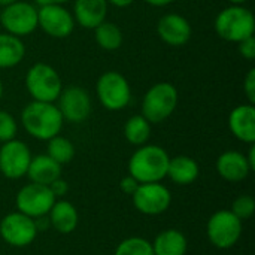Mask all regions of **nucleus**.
Here are the masks:
<instances>
[{"instance_id":"obj_1","label":"nucleus","mask_w":255,"mask_h":255,"mask_svg":"<svg viewBox=\"0 0 255 255\" xmlns=\"http://www.w3.org/2000/svg\"><path fill=\"white\" fill-rule=\"evenodd\" d=\"M21 123L24 130L34 139L49 140L60 134L64 118L54 103L30 102L21 112Z\"/></svg>"},{"instance_id":"obj_2","label":"nucleus","mask_w":255,"mask_h":255,"mask_svg":"<svg viewBox=\"0 0 255 255\" xmlns=\"http://www.w3.org/2000/svg\"><path fill=\"white\" fill-rule=\"evenodd\" d=\"M169 154L158 145H142L128 160V173L139 184L160 182L167 175Z\"/></svg>"},{"instance_id":"obj_3","label":"nucleus","mask_w":255,"mask_h":255,"mask_svg":"<svg viewBox=\"0 0 255 255\" xmlns=\"http://www.w3.org/2000/svg\"><path fill=\"white\" fill-rule=\"evenodd\" d=\"M214 27L221 39L239 43L241 40L254 36V13L244 4H230L217 15Z\"/></svg>"},{"instance_id":"obj_4","label":"nucleus","mask_w":255,"mask_h":255,"mask_svg":"<svg viewBox=\"0 0 255 255\" xmlns=\"http://www.w3.org/2000/svg\"><path fill=\"white\" fill-rule=\"evenodd\" d=\"M25 88L33 100L54 103L63 91V82L52 66L46 63H36L25 75Z\"/></svg>"},{"instance_id":"obj_5","label":"nucleus","mask_w":255,"mask_h":255,"mask_svg":"<svg viewBox=\"0 0 255 255\" xmlns=\"http://www.w3.org/2000/svg\"><path fill=\"white\" fill-rule=\"evenodd\" d=\"M178 106V90L170 82L154 84L143 96L142 115L151 123L158 124L167 120Z\"/></svg>"},{"instance_id":"obj_6","label":"nucleus","mask_w":255,"mask_h":255,"mask_svg":"<svg viewBox=\"0 0 255 255\" xmlns=\"http://www.w3.org/2000/svg\"><path fill=\"white\" fill-rule=\"evenodd\" d=\"M96 93L105 109L117 112L128 106L131 100V88L128 81L120 72H105L96 84Z\"/></svg>"},{"instance_id":"obj_7","label":"nucleus","mask_w":255,"mask_h":255,"mask_svg":"<svg viewBox=\"0 0 255 255\" xmlns=\"http://www.w3.org/2000/svg\"><path fill=\"white\" fill-rule=\"evenodd\" d=\"M0 24L6 33L22 37L37 28V7L33 3L16 0L0 10Z\"/></svg>"},{"instance_id":"obj_8","label":"nucleus","mask_w":255,"mask_h":255,"mask_svg":"<svg viewBox=\"0 0 255 255\" xmlns=\"http://www.w3.org/2000/svg\"><path fill=\"white\" fill-rule=\"evenodd\" d=\"M242 221L227 209L215 212L208 221V238L218 250H229L238 244L242 236Z\"/></svg>"},{"instance_id":"obj_9","label":"nucleus","mask_w":255,"mask_h":255,"mask_svg":"<svg viewBox=\"0 0 255 255\" xmlns=\"http://www.w3.org/2000/svg\"><path fill=\"white\" fill-rule=\"evenodd\" d=\"M55 200L57 199L54 197L48 185L30 182L18 191L15 203L18 212L34 220L37 217L48 215Z\"/></svg>"},{"instance_id":"obj_10","label":"nucleus","mask_w":255,"mask_h":255,"mask_svg":"<svg viewBox=\"0 0 255 255\" xmlns=\"http://www.w3.org/2000/svg\"><path fill=\"white\" fill-rule=\"evenodd\" d=\"M37 236L34 220L21 214L12 212L0 221V238L10 247L24 248L33 244Z\"/></svg>"},{"instance_id":"obj_11","label":"nucleus","mask_w":255,"mask_h":255,"mask_svg":"<svg viewBox=\"0 0 255 255\" xmlns=\"http://www.w3.org/2000/svg\"><path fill=\"white\" fill-rule=\"evenodd\" d=\"M73 13L63 4H46L37 7V27L54 39H64L75 28Z\"/></svg>"},{"instance_id":"obj_12","label":"nucleus","mask_w":255,"mask_h":255,"mask_svg":"<svg viewBox=\"0 0 255 255\" xmlns=\"http://www.w3.org/2000/svg\"><path fill=\"white\" fill-rule=\"evenodd\" d=\"M134 208L143 215H160L166 212L172 203V194L167 187L160 182L139 184L131 196Z\"/></svg>"},{"instance_id":"obj_13","label":"nucleus","mask_w":255,"mask_h":255,"mask_svg":"<svg viewBox=\"0 0 255 255\" xmlns=\"http://www.w3.org/2000/svg\"><path fill=\"white\" fill-rule=\"evenodd\" d=\"M31 161L30 148L22 142L12 139L0 148V172L7 179H19L25 176Z\"/></svg>"},{"instance_id":"obj_14","label":"nucleus","mask_w":255,"mask_h":255,"mask_svg":"<svg viewBox=\"0 0 255 255\" xmlns=\"http://www.w3.org/2000/svg\"><path fill=\"white\" fill-rule=\"evenodd\" d=\"M58 111L69 123H84L91 114V99L88 93L76 85L63 88L57 99Z\"/></svg>"},{"instance_id":"obj_15","label":"nucleus","mask_w":255,"mask_h":255,"mask_svg":"<svg viewBox=\"0 0 255 255\" xmlns=\"http://www.w3.org/2000/svg\"><path fill=\"white\" fill-rule=\"evenodd\" d=\"M191 24L179 13H166L157 22V34L170 46H182L191 39Z\"/></svg>"},{"instance_id":"obj_16","label":"nucleus","mask_w":255,"mask_h":255,"mask_svg":"<svg viewBox=\"0 0 255 255\" xmlns=\"http://www.w3.org/2000/svg\"><path fill=\"white\" fill-rule=\"evenodd\" d=\"M229 128L236 139L245 143L255 142V108L251 103L236 106L229 117Z\"/></svg>"},{"instance_id":"obj_17","label":"nucleus","mask_w":255,"mask_h":255,"mask_svg":"<svg viewBox=\"0 0 255 255\" xmlns=\"http://www.w3.org/2000/svg\"><path fill=\"white\" fill-rule=\"evenodd\" d=\"M218 175L229 182H241L253 172L245 154L239 151H226L217 160Z\"/></svg>"},{"instance_id":"obj_18","label":"nucleus","mask_w":255,"mask_h":255,"mask_svg":"<svg viewBox=\"0 0 255 255\" xmlns=\"http://www.w3.org/2000/svg\"><path fill=\"white\" fill-rule=\"evenodd\" d=\"M108 0H75L73 18L84 28H96L106 21Z\"/></svg>"},{"instance_id":"obj_19","label":"nucleus","mask_w":255,"mask_h":255,"mask_svg":"<svg viewBox=\"0 0 255 255\" xmlns=\"http://www.w3.org/2000/svg\"><path fill=\"white\" fill-rule=\"evenodd\" d=\"M28 179L34 184L49 185L61 176V164L52 160L48 154L31 157L30 166L27 169Z\"/></svg>"},{"instance_id":"obj_20","label":"nucleus","mask_w":255,"mask_h":255,"mask_svg":"<svg viewBox=\"0 0 255 255\" xmlns=\"http://www.w3.org/2000/svg\"><path fill=\"white\" fill-rule=\"evenodd\" d=\"M48 218L51 223V227L57 230L61 235L72 233L79 221V215L76 208L67 202V200H55L51 211L48 212Z\"/></svg>"},{"instance_id":"obj_21","label":"nucleus","mask_w":255,"mask_h":255,"mask_svg":"<svg viewBox=\"0 0 255 255\" xmlns=\"http://www.w3.org/2000/svg\"><path fill=\"white\" fill-rule=\"evenodd\" d=\"M199 173L200 167L194 158L188 155H176L169 160L166 176L178 185H190L199 178Z\"/></svg>"},{"instance_id":"obj_22","label":"nucleus","mask_w":255,"mask_h":255,"mask_svg":"<svg viewBox=\"0 0 255 255\" xmlns=\"http://www.w3.org/2000/svg\"><path fill=\"white\" fill-rule=\"evenodd\" d=\"M152 251L154 255H185L188 242L184 233L175 229L163 230L154 239Z\"/></svg>"},{"instance_id":"obj_23","label":"nucleus","mask_w":255,"mask_h":255,"mask_svg":"<svg viewBox=\"0 0 255 255\" xmlns=\"http://www.w3.org/2000/svg\"><path fill=\"white\" fill-rule=\"evenodd\" d=\"M25 55V45L21 37L0 33V69H10L15 67L22 61Z\"/></svg>"},{"instance_id":"obj_24","label":"nucleus","mask_w":255,"mask_h":255,"mask_svg":"<svg viewBox=\"0 0 255 255\" xmlns=\"http://www.w3.org/2000/svg\"><path fill=\"white\" fill-rule=\"evenodd\" d=\"M93 30L97 45L105 51H117L123 45V31L117 24L111 21H103Z\"/></svg>"},{"instance_id":"obj_25","label":"nucleus","mask_w":255,"mask_h":255,"mask_svg":"<svg viewBox=\"0 0 255 255\" xmlns=\"http://www.w3.org/2000/svg\"><path fill=\"white\" fill-rule=\"evenodd\" d=\"M124 136L128 143L134 146H142L148 142L151 136V123L142 114L133 115L127 120L124 126Z\"/></svg>"},{"instance_id":"obj_26","label":"nucleus","mask_w":255,"mask_h":255,"mask_svg":"<svg viewBox=\"0 0 255 255\" xmlns=\"http://www.w3.org/2000/svg\"><path fill=\"white\" fill-rule=\"evenodd\" d=\"M52 160H55L58 164H67L73 160L75 157V146L73 143L60 134L54 136L52 139L48 140V152H46Z\"/></svg>"},{"instance_id":"obj_27","label":"nucleus","mask_w":255,"mask_h":255,"mask_svg":"<svg viewBox=\"0 0 255 255\" xmlns=\"http://www.w3.org/2000/svg\"><path fill=\"white\" fill-rule=\"evenodd\" d=\"M114 255H154L152 245L143 238H127L118 244Z\"/></svg>"},{"instance_id":"obj_28","label":"nucleus","mask_w":255,"mask_h":255,"mask_svg":"<svg viewBox=\"0 0 255 255\" xmlns=\"http://www.w3.org/2000/svg\"><path fill=\"white\" fill-rule=\"evenodd\" d=\"M241 221L244 220H248L254 215L255 212V200L254 197L245 194V196H239L233 205H232V209H230Z\"/></svg>"},{"instance_id":"obj_29","label":"nucleus","mask_w":255,"mask_h":255,"mask_svg":"<svg viewBox=\"0 0 255 255\" xmlns=\"http://www.w3.org/2000/svg\"><path fill=\"white\" fill-rule=\"evenodd\" d=\"M16 131H18V126L15 118L6 111H0V142L4 143L15 139Z\"/></svg>"},{"instance_id":"obj_30","label":"nucleus","mask_w":255,"mask_h":255,"mask_svg":"<svg viewBox=\"0 0 255 255\" xmlns=\"http://www.w3.org/2000/svg\"><path fill=\"white\" fill-rule=\"evenodd\" d=\"M239 52L244 58L253 61L255 58V37L254 36H250L244 40H241L239 43Z\"/></svg>"},{"instance_id":"obj_31","label":"nucleus","mask_w":255,"mask_h":255,"mask_svg":"<svg viewBox=\"0 0 255 255\" xmlns=\"http://www.w3.org/2000/svg\"><path fill=\"white\" fill-rule=\"evenodd\" d=\"M244 91L251 105L255 103V69H250L245 79H244Z\"/></svg>"},{"instance_id":"obj_32","label":"nucleus","mask_w":255,"mask_h":255,"mask_svg":"<svg viewBox=\"0 0 255 255\" xmlns=\"http://www.w3.org/2000/svg\"><path fill=\"white\" fill-rule=\"evenodd\" d=\"M48 187H49V190H51V193L54 194L55 199L64 197V196L67 194V191H69V184H67L64 179H61V178L55 179V181L51 182Z\"/></svg>"},{"instance_id":"obj_33","label":"nucleus","mask_w":255,"mask_h":255,"mask_svg":"<svg viewBox=\"0 0 255 255\" xmlns=\"http://www.w3.org/2000/svg\"><path fill=\"white\" fill-rule=\"evenodd\" d=\"M137 187H139V182H137L133 176H130V175L126 176V178H123L121 182H120L121 191H123L124 194H128V196H133L134 191L137 190Z\"/></svg>"},{"instance_id":"obj_34","label":"nucleus","mask_w":255,"mask_h":255,"mask_svg":"<svg viewBox=\"0 0 255 255\" xmlns=\"http://www.w3.org/2000/svg\"><path fill=\"white\" fill-rule=\"evenodd\" d=\"M34 226H36V230L37 233H42L45 230H48L51 227V223H49V218L48 215H42V217H37L34 218Z\"/></svg>"},{"instance_id":"obj_35","label":"nucleus","mask_w":255,"mask_h":255,"mask_svg":"<svg viewBox=\"0 0 255 255\" xmlns=\"http://www.w3.org/2000/svg\"><path fill=\"white\" fill-rule=\"evenodd\" d=\"M37 6H46V4H64L70 0H33Z\"/></svg>"},{"instance_id":"obj_36","label":"nucleus","mask_w":255,"mask_h":255,"mask_svg":"<svg viewBox=\"0 0 255 255\" xmlns=\"http://www.w3.org/2000/svg\"><path fill=\"white\" fill-rule=\"evenodd\" d=\"M245 157H247V160H248V164H250L251 170H254L255 169V146H254V143H251L250 152H248V155H245Z\"/></svg>"},{"instance_id":"obj_37","label":"nucleus","mask_w":255,"mask_h":255,"mask_svg":"<svg viewBox=\"0 0 255 255\" xmlns=\"http://www.w3.org/2000/svg\"><path fill=\"white\" fill-rule=\"evenodd\" d=\"M108 3L117 6V7H127L134 3V0H108Z\"/></svg>"},{"instance_id":"obj_38","label":"nucleus","mask_w":255,"mask_h":255,"mask_svg":"<svg viewBox=\"0 0 255 255\" xmlns=\"http://www.w3.org/2000/svg\"><path fill=\"white\" fill-rule=\"evenodd\" d=\"M148 4L151 6H157V7H163V6H167L170 3H173L175 0H145Z\"/></svg>"},{"instance_id":"obj_39","label":"nucleus","mask_w":255,"mask_h":255,"mask_svg":"<svg viewBox=\"0 0 255 255\" xmlns=\"http://www.w3.org/2000/svg\"><path fill=\"white\" fill-rule=\"evenodd\" d=\"M230 4H244V3H247L248 0H227Z\"/></svg>"},{"instance_id":"obj_40","label":"nucleus","mask_w":255,"mask_h":255,"mask_svg":"<svg viewBox=\"0 0 255 255\" xmlns=\"http://www.w3.org/2000/svg\"><path fill=\"white\" fill-rule=\"evenodd\" d=\"M16 0H0V6L3 7V6H7V4H10V3H15Z\"/></svg>"},{"instance_id":"obj_41","label":"nucleus","mask_w":255,"mask_h":255,"mask_svg":"<svg viewBox=\"0 0 255 255\" xmlns=\"http://www.w3.org/2000/svg\"><path fill=\"white\" fill-rule=\"evenodd\" d=\"M3 91H4V88H3V82H1V79H0V100H1V97H3Z\"/></svg>"}]
</instances>
